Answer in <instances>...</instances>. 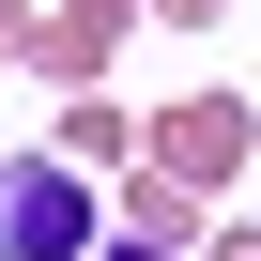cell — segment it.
<instances>
[{
	"mask_svg": "<svg viewBox=\"0 0 261 261\" xmlns=\"http://www.w3.org/2000/svg\"><path fill=\"white\" fill-rule=\"evenodd\" d=\"M0 62H31V0H0Z\"/></svg>",
	"mask_w": 261,
	"mask_h": 261,
	"instance_id": "cell-6",
	"label": "cell"
},
{
	"mask_svg": "<svg viewBox=\"0 0 261 261\" xmlns=\"http://www.w3.org/2000/svg\"><path fill=\"white\" fill-rule=\"evenodd\" d=\"M246 154H261V123H246V92H185V108L154 123V169H169V185H200V200H215V185H230Z\"/></svg>",
	"mask_w": 261,
	"mask_h": 261,
	"instance_id": "cell-2",
	"label": "cell"
},
{
	"mask_svg": "<svg viewBox=\"0 0 261 261\" xmlns=\"http://www.w3.org/2000/svg\"><path fill=\"white\" fill-rule=\"evenodd\" d=\"M139 16H154V0H46V16H31V62H46L62 92H92V77H108V46L139 31Z\"/></svg>",
	"mask_w": 261,
	"mask_h": 261,
	"instance_id": "cell-3",
	"label": "cell"
},
{
	"mask_svg": "<svg viewBox=\"0 0 261 261\" xmlns=\"http://www.w3.org/2000/svg\"><path fill=\"white\" fill-rule=\"evenodd\" d=\"M154 16H169V31H200V16H230V0H154Z\"/></svg>",
	"mask_w": 261,
	"mask_h": 261,
	"instance_id": "cell-7",
	"label": "cell"
},
{
	"mask_svg": "<svg viewBox=\"0 0 261 261\" xmlns=\"http://www.w3.org/2000/svg\"><path fill=\"white\" fill-rule=\"evenodd\" d=\"M108 246V200L77 154H0V261H92Z\"/></svg>",
	"mask_w": 261,
	"mask_h": 261,
	"instance_id": "cell-1",
	"label": "cell"
},
{
	"mask_svg": "<svg viewBox=\"0 0 261 261\" xmlns=\"http://www.w3.org/2000/svg\"><path fill=\"white\" fill-rule=\"evenodd\" d=\"M215 261H261V230H215Z\"/></svg>",
	"mask_w": 261,
	"mask_h": 261,
	"instance_id": "cell-9",
	"label": "cell"
},
{
	"mask_svg": "<svg viewBox=\"0 0 261 261\" xmlns=\"http://www.w3.org/2000/svg\"><path fill=\"white\" fill-rule=\"evenodd\" d=\"M92 261H169V246H139V230H108V246H92Z\"/></svg>",
	"mask_w": 261,
	"mask_h": 261,
	"instance_id": "cell-8",
	"label": "cell"
},
{
	"mask_svg": "<svg viewBox=\"0 0 261 261\" xmlns=\"http://www.w3.org/2000/svg\"><path fill=\"white\" fill-rule=\"evenodd\" d=\"M123 230H139V246H169V261H185V246H215V230H200V185H169V169H139V185H123Z\"/></svg>",
	"mask_w": 261,
	"mask_h": 261,
	"instance_id": "cell-4",
	"label": "cell"
},
{
	"mask_svg": "<svg viewBox=\"0 0 261 261\" xmlns=\"http://www.w3.org/2000/svg\"><path fill=\"white\" fill-rule=\"evenodd\" d=\"M62 154H77V169H123V154H139V123H123L108 92H62Z\"/></svg>",
	"mask_w": 261,
	"mask_h": 261,
	"instance_id": "cell-5",
	"label": "cell"
}]
</instances>
